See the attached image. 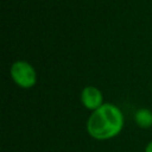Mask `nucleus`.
I'll list each match as a JSON object with an SVG mask.
<instances>
[{
    "instance_id": "2",
    "label": "nucleus",
    "mask_w": 152,
    "mask_h": 152,
    "mask_svg": "<svg viewBox=\"0 0 152 152\" xmlns=\"http://www.w3.org/2000/svg\"><path fill=\"white\" fill-rule=\"evenodd\" d=\"M11 76L13 81L23 88H31L34 86L37 81V76L33 66L25 61H17L12 64Z\"/></svg>"
},
{
    "instance_id": "3",
    "label": "nucleus",
    "mask_w": 152,
    "mask_h": 152,
    "mask_svg": "<svg viewBox=\"0 0 152 152\" xmlns=\"http://www.w3.org/2000/svg\"><path fill=\"white\" fill-rule=\"evenodd\" d=\"M81 100H82V103L86 108L88 109H93V110H96L97 108H100L103 103H102V94L101 91L93 87V86H89V87H86L83 90H82V94H81Z\"/></svg>"
},
{
    "instance_id": "5",
    "label": "nucleus",
    "mask_w": 152,
    "mask_h": 152,
    "mask_svg": "<svg viewBox=\"0 0 152 152\" xmlns=\"http://www.w3.org/2000/svg\"><path fill=\"white\" fill-rule=\"evenodd\" d=\"M145 152H152V141L147 144V146L145 148Z\"/></svg>"
},
{
    "instance_id": "1",
    "label": "nucleus",
    "mask_w": 152,
    "mask_h": 152,
    "mask_svg": "<svg viewBox=\"0 0 152 152\" xmlns=\"http://www.w3.org/2000/svg\"><path fill=\"white\" fill-rule=\"evenodd\" d=\"M124 126V115L121 110L112 104L104 103L93 112L87 122L89 134L99 140L110 139L120 133Z\"/></svg>"
},
{
    "instance_id": "4",
    "label": "nucleus",
    "mask_w": 152,
    "mask_h": 152,
    "mask_svg": "<svg viewBox=\"0 0 152 152\" xmlns=\"http://www.w3.org/2000/svg\"><path fill=\"white\" fill-rule=\"evenodd\" d=\"M134 119H135V122L138 124V126H140L142 128H148L152 126V113L146 108H141V109L137 110Z\"/></svg>"
}]
</instances>
